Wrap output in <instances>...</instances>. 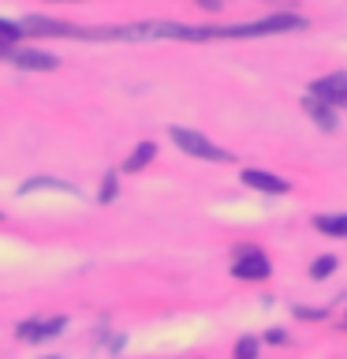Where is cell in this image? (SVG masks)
I'll return each instance as SVG.
<instances>
[{
    "label": "cell",
    "instance_id": "13",
    "mask_svg": "<svg viewBox=\"0 0 347 359\" xmlns=\"http://www.w3.org/2000/svg\"><path fill=\"white\" fill-rule=\"evenodd\" d=\"M332 269H336V258H332V255H325V258H318V262L310 266V277H313V280H325V277L332 273Z\"/></svg>",
    "mask_w": 347,
    "mask_h": 359
},
{
    "label": "cell",
    "instance_id": "17",
    "mask_svg": "<svg viewBox=\"0 0 347 359\" xmlns=\"http://www.w3.org/2000/svg\"><path fill=\"white\" fill-rule=\"evenodd\" d=\"M194 4H198V8H206V11H217V8H220V0H194Z\"/></svg>",
    "mask_w": 347,
    "mask_h": 359
},
{
    "label": "cell",
    "instance_id": "1",
    "mask_svg": "<svg viewBox=\"0 0 347 359\" xmlns=\"http://www.w3.org/2000/svg\"><path fill=\"white\" fill-rule=\"evenodd\" d=\"M291 30H306V19L295 11H276L257 22H243V27H209V41L220 38H265V34H291Z\"/></svg>",
    "mask_w": 347,
    "mask_h": 359
},
{
    "label": "cell",
    "instance_id": "3",
    "mask_svg": "<svg viewBox=\"0 0 347 359\" xmlns=\"http://www.w3.org/2000/svg\"><path fill=\"white\" fill-rule=\"evenodd\" d=\"M232 273L239 277V280H265L273 269H269V258L257 251V247H239V251H235Z\"/></svg>",
    "mask_w": 347,
    "mask_h": 359
},
{
    "label": "cell",
    "instance_id": "18",
    "mask_svg": "<svg viewBox=\"0 0 347 359\" xmlns=\"http://www.w3.org/2000/svg\"><path fill=\"white\" fill-rule=\"evenodd\" d=\"M45 359H60V355H45Z\"/></svg>",
    "mask_w": 347,
    "mask_h": 359
},
{
    "label": "cell",
    "instance_id": "9",
    "mask_svg": "<svg viewBox=\"0 0 347 359\" xmlns=\"http://www.w3.org/2000/svg\"><path fill=\"white\" fill-rule=\"evenodd\" d=\"M153 154H157V146H153V142H139V146H134V154L127 157V161H123V172H139L142 165H150V161H153Z\"/></svg>",
    "mask_w": 347,
    "mask_h": 359
},
{
    "label": "cell",
    "instance_id": "16",
    "mask_svg": "<svg viewBox=\"0 0 347 359\" xmlns=\"http://www.w3.org/2000/svg\"><path fill=\"white\" fill-rule=\"evenodd\" d=\"M295 314H299V318H321L325 311H313V307H295Z\"/></svg>",
    "mask_w": 347,
    "mask_h": 359
},
{
    "label": "cell",
    "instance_id": "6",
    "mask_svg": "<svg viewBox=\"0 0 347 359\" xmlns=\"http://www.w3.org/2000/svg\"><path fill=\"white\" fill-rule=\"evenodd\" d=\"M67 325V318H49V322H19L15 337L19 341H49Z\"/></svg>",
    "mask_w": 347,
    "mask_h": 359
},
{
    "label": "cell",
    "instance_id": "5",
    "mask_svg": "<svg viewBox=\"0 0 347 359\" xmlns=\"http://www.w3.org/2000/svg\"><path fill=\"white\" fill-rule=\"evenodd\" d=\"M0 60L15 64L22 72H56V56L41 53V49H11V45H4V49H0Z\"/></svg>",
    "mask_w": 347,
    "mask_h": 359
},
{
    "label": "cell",
    "instance_id": "12",
    "mask_svg": "<svg viewBox=\"0 0 347 359\" xmlns=\"http://www.w3.org/2000/svg\"><path fill=\"white\" fill-rule=\"evenodd\" d=\"M22 38V22H8V19H0V49L4 45H15Z\"/></svg>",
    "mask_w": 347,
    "mask_h": 359
},
{
    "label": "cell",
    "instance_id": "8",
    "mask_svg": "<svg viewBox=\"0 0 347 359\" xmlns=\"http://www.w3.org/2000/svg\"><path fill=\"white\" fill-rule=\"evenodd\" d=\"M302 109H306V116L318 123L321 131H336V109L329 105V101H321V97L306 94V97H302Z\"/></svg>",
    "mask_w": 347,
    "mask_h": 359
},
{
    "label": "cell",
    "instance_id": "14",
    "mask_svg": "<svg viewBox=\"0 0 347 359\" xmlns=\"http://www.w3.org/2000/svg\"><path fill=\"white\" fill-rule=\"evenodd\" d=\"M235 359H257V341H254V337H239V344H235Z\"/></svg>",
    "mask_w": 347,
    "mask_h": 359
},
{
    "label": "cell",
    "instance_id": "4",
    "mask_svg": "<svg viewBox=\"0 0 347 359\" xmlns=\"http://www.w3.org/2000/svg\"><path fill=\"white\" fill-rule=\"evenodd\" d=\"M310 94L329 101L332 109H347V72H332V75H321L310 83Z\"/></svg>",
    "mask_w": 347,
    "mask_h": 359
},
{
    "label": "cell",
    "instance_id": "2",
    "mask_svg": "<svg viewBox=\"0 0 347 359\" xmlns=\"http://www.w3.org/2000/svg\"><path fill=\"white\" fill-rule=\"evenodd\" d=\"M168 135H172V142L179 146V150L190 154V157H198V161H232V150H220L217 142H209L206 135H198L190 128H172Z\"/></svg>",
    "mask_w": 347,
    "mask_h": 359
},
{
    "label": "cell",
    "instance_id": "15",
    "mask_svg": "<svg viewBox=\"0 0 347 359\" xmlns=\"http://www.w3.org/2000/svg\"><path fill=\"white\" fill-rule=\"evenodd\" d=\"M112 195H116V172L105 176V187H101V202H112Z\"/></svg>",
    "mask_w": 347,
    "mask_h": 359
},
{
    "label": "cell",
    "instance_id": "7",
    "mask_svg": "<svg viewBox=\"0 0 347 359\" xmlns=\"http://www.w3.org/2000/svg\"><path fill=\"white\" fill-rule=\"evenodd\" d=\"M243 184L254 187V191H269V195H288V191H291L288 180H280V176H273V172H257V168H246V172H243Z\"/></svg>",
    "mask_w": 347,
    "mask_h": 359
},
{
    "label": "cell",
    "instance_id": "10",
    "mask_svg": "<svg viewBox=\"0 0 347 359\" xmlns=\"http://www.w3.org/2000/svg\"><path fill=\"white\" fill-rule=\"evenodd\" d=\"M313 229L329 232V236H344L347 240V217H313Z\"/></svg>",
    "mask_w": 347,
    "mask_h": 359
},
{
    "label": "cell",
    "instance_id": "11",
    "mask_svg": "<svg viewBox=\"0 0 347 359\" xmlns=\"http://www.w3.org/2000/svg\"><path fill=\"white\" fill-rule=\"evenodd\" d=\"M38 187H49V191H75V187H67V184H60V180H49V176H38V180H27V184L19 187V195H30V191H38Z\"/></svg>",
    "mask_w": 347,
    "mask_h": 359
}]
</instances>
